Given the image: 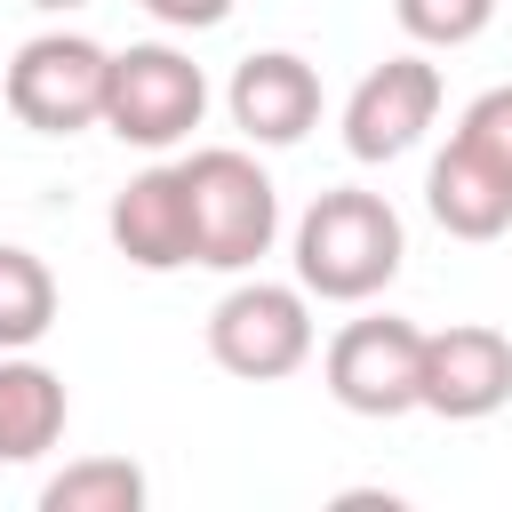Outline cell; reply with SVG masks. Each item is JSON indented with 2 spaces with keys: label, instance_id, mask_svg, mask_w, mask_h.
Returning a JSON list of instances; mask_svg holds the SVG:
<instances>
[{
  "label": "cell",
  "instance_id": "30bf717a",
  "mask_svg": "<svg viewBox=\"0 0 512 512\" xmlns=\"http://www.w3.org/2000/svg\"><path fill=\"white\" fill-rule=\"evenodd\" d=\"M104 232L112 248L136 264V272H184L192 264V200H184V168H144L112 192L104 208Z\"/></svg>",
  "mask_w": 512,
  "mask_h": 512
},
{
  "label": "cell",
  "instance_id": "8992f818",
  "mask_svg": "<svg viewBox=\"0 0 512 512\" xmlns=\"http://www.w3.org/2000/svg\"><path fill=\"white\" fill-rule=\"evenodd\" d=\"M416 368H424V328L400 320V312H360L320 352L328 400L352 408V416H376V424L416 408Z\"/></svg>",
  "mask_w": 512,
  "mask_h": 512
},
{
  "label": "cell",
  "instance_id": "7a4b0ae2",
  "mask_svg": "<svg viewBox=\"0 0 512 512\" xmlns=\"http://www.w3.org/2000/svg\"><path fill=\"white\" fill-rule=\"evenodd\" d=\"M176 168H184V200H192V264L256 272V256H272V240H280V192L256 168V152L200 144Z\"/></svg>",
  "mask_w": 512,
  "mask_h": 512
},
{
  "label": "cell",
  "instance_id": "6da1fadb",
  "mask_svg": "<svg viewBox=\"0 0 512 512\" xmlns=\"http://www.w3.org/2000/svg\"><path fill=\"white\" fill-rule=\"evenodd\" d=\"M296 288L320 296V304H368L392 288L400 256H408V232H400V208L384 192H360V184H336L320 192L304 216H296Z\"/></svg>",
  "mask_w": 512,
  "mask_h": 512
},
{
  "label": "cell",
  "instance_id": "ac0fdd59",
  "mask_svg": "<svg viewBox=\"0 0 512 512\" xmlns=\"http://www.w3.org/2000/svg\"><path fill=\"white\" fill-rule=\"evenodd\" d=\"M24 8H40V16H72V8H88V0H24Z\"/></svg>",
  "mask_w": 512,
  "mask_h": 512
},
{
  "label": "cell",
  "instance_id": "5b68a950",
  "mask_svg": "<svg viewBox=\"0 0 512 512\" xmlns=\"http://www.w3.org/2000/svg\"><path fill=\"white\" fill-rule=\"evenodd\" d=\"M200 112H208V80H200V64L184 48H168V40L112 48V80H104V120L96 128H112L136 152H168V144H184L200 128Z\"/></svg>",
  "mask_w": 512,
  "mask_h": 512
},
{
  "label": "cell",
  "instance_id": "7c38bea8",
  "mask_svg": "<svg viewBox=\"0 0 512 512\" xmlns=\"http://www.w3.org/2000/svg\"><path fill=\"white\" fill-rule=\"evenodd\" d=\"M64 376L32 352H0V464H32L64 440Z\"/></svg>",
  "mask_w": 512,
  "mask_h": 512
},
{
  "label": "cell",
  "instance_id": "e0dca14e",
  "mask_svg": "<svg viewBox=\"0 0 512 512\" xmlns=\"http://www.w3.org/2000/svg\"><path fill=\"white\" fill-rule=\"evenodd\" d=\"M144 16H160L168 32H216L232 16V0H136Z\"/></svg>",
  "mask_w": 512,
  "mask_h": 512
},
{
  "label": "cell",
  "instance_id": "52a82bcc",
  "mask_svg": "<svg viewBox=\"0 0 512 512\" xmlns=\"http://www.w3.org/2000/svg\"><path fill=\"white\" fill-rule=\"evenodd\" d=\"M440 120V64L432 56H384L360 72V88L344 96V152L360 168L400 160L424 144V128Z\"/></svg>",
  "mask_w": 512,
  "mask_h": 512
},
{
  "label": "cell",
  "instance_id": "3957f363",
  "mask_svg": "<svg viewBox=\"0 0 512 512\" xmlns=\"http://www.w3.org/2000/svg\"><path fill=\"white\" fill-rule=\"evenodd\" d=\"M104 80H112V48L88 32H32L8 72H0V104L32 128V136H80L104 120Z\"/></svg>",
  "mask_w": 512,
  "mask_h": 512
},
{
  "label": "cell",
  "instance_id": "2e32d148",
  "mask_svg": "<svg viewBox=\"0 0 512 512\" xmlns=\"http://www.w3.org/2000/svg\"><path fill=\"white\" fill-rule=\"evenodd\" d=\"M456 144L480 152L496 176H512V80H504V88H480V96L456 112Z\"/></svg>",
  "mask_w": 512,
  "mask_h": 512
},
{
  "label": "cell",
  "instance_id": "4fadbf2b",
  "mask_svg": "<svg viewBox=\"0 0 512 512\" xmlns=\"http://www.w3.org/2000/svg\"><path fill=\"white\" fill-rule=\"evenodd\" d=\"M56 328V272L48 256L0 240V352H32Z\"/></svg>",
  "mask_w": 512,
  "mask_h": 512
},
{
  "label": "cell",
  "instance_id": "9c48e42d",
  "mask_svg": "<svg viewBox=\"0 0 512 512\" xmlns=\"http://www.w3.org/2000/svg\"><path fill=\"white\" fill-rule=\"evenodd\" d=\"M224 104H232V128L248 136V144H304L312 128H320V72L296 56V48H256L240 72H232V88H224Z\"/></svg>",
  "mask_w": 512,
  "mask_h": 512
},
{
  "label": "cell",
  "instance_id": "ba28073f",
  "mask_svg": "<svg viewBox=\"0 0 512 512\" xmlns=\"http://www.w3.org/2000/svg\"><path fill=\"white\" fill-rule=\"evenodd\" d=\"M512 400V336L488 320H448L424 328V368H416V408L448 424H480Z\"/></svg>",
  "mask_w": 512,
  "mask_h": 512
},
{
  "label": "cell",
  "instance_id": "8fae6325",
  "mask_svg": "<svg viewBox=\"0 0 512 512\" xmlns=\"http://www.w3.org/2000/svg\"><path fill=\"white\" fill-rule=\"evenodd\" d=\"M424 208L448 240H504L512 232V176H496L480 152H464L448 136V152L424 176Z\"/></svg>",
  "mask_w": 512,
  "mask_h": 512
},
{
  "label": "cell",
  "instance_id": "9a60e30c",
  "mask_svg": "<svg viewBox=\"0 0 512 512\" xmlns=\"http://www.w3.org/2000/svg\"><path fill=\"white\" fill-rule=\"evenodd\" d=\"M392 16L416 48H464L496 24V0H392Z\"/></svg>",
  "mask_w": 512,
  "mask_h": 512
},
{
  "label": "cell",
  "instance_id": "277c9868",
  "mask_svg": "<svg viewBox=\"0 0 512 512\" xmlns=\"http://www.w3.org/2000/svg\"><path fill=\"white\" fill-rule=\"evenodd\" d=\"M320 328H312V296L296 280H240L216 296L208 312V360L240 384H280L312 360Z\"/></svg>",
  "mask_w": 512,
  "mask_h": 512
},
{
  "label": "cell",
  "instance_id": "5bb4252c",
  "mask_svg": "<svg viewBox=\"0 0 512 512\" xmlns=\"http://www.w3.org/2000/svg\"><path fill=\"white\" fill-rule=\"evenodd\" d=\"M152 480L128 456H80L40 488V512H144Z\"/></svg>",
  "mask_w": 512,
  "mask_h": 512
}]
</instances>
